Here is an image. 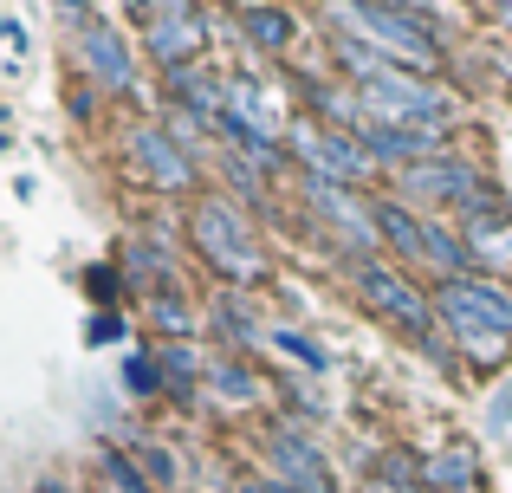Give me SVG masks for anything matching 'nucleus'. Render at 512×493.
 <instances>
[{
	"instance_id": "1",
	"label": "nucleus",
	"mask_w": 512,
	"mask_h": 493,
	"mask_svg": "<svg viewBox=\"0 0 512 493\" xmlns=\"http://www.w3.org/2000/svg\"><path fill=\"white\" fill-rule=\"evenodd\" d=\"M435 312L441 331L454 338V357L474 370H500L512 364V286L487 273H461L435 286Z\"/></svg>"
},
{
	"instance_id": "2",
	"label": "nucleus",
	"mask_w": 512,
	"mask_h": 493,
	"mask_svg": "<svg viewBox=\"0 0 512 493\" xmlns=\"http://www.w3.org/2000/svg\"><path fill=\"white\" fill-rule=\"evenodd\" d=\"M325 13H331V26H338V39H357L376 59L409 65V72H435L441 46H448V33H441L435 20H422V13H409V7H389V0H331Z\"/></svg>"
},
{
	"instance_id": "3",
	"label": "nucleus",
	"mask_w": 512,
	"mask_h": 493,
	"mask_svg": "<svg viewBox=\"0 0 512 493\" xmlns=\"http://www.w3.org/2000/svg\"><path fill=\"white\" fill-rule=\"evenodd\" d=\"M188 241H195V253L208 260V273L227 292H247L266 279V247L253 234V215L240 202H227V195H201L188 208Z\"/></svg>"
},
{
	"instance_id": "4",
	"label": "nucleus",
	"mask_w": 512,
	"mask_h": 493,
	"mask_svg": "<svg viewBox=\"0 0 512 493\" xmlns=\"http://www.w3.org/2000/svg\"><path fill=\"white\" fill-rule=\"evenodd\" d=\"M370 208H376V228H383V241L402 253V266H428V273H435V286H441V279H461V273H467L461 234L441 228L435 215H415L402 195H376Z\"/></svg>"
},
{
	"instance_id": "5",
	"label": "nucleus",
	"mask_w": 512,
	"mask_h": 493,
	"mask_svg": "<svg viewBox=\"0 0 512 493\" xmlns=\"http://www.w3.org/2000/svg\"><path fill=\"white\" fill-rule=\"evenodd\" d=\"M286 156L312 182H338V189H363L376 176V156L363 150L357 130H331V124H312V117H299L286 130Z\"/></svg>"
},
{
	"instance_id": "6",
	"label": "nucleus",
	"mask_w": 512,
	"mask_h": 493,
	"mask_svg": "<svg viewBox=\"0 0 512 493\" xmlns=\"http://www.w3.org/2000/svg\"><path fill=\"white\" fill-rule=\"evenodd\" d=\"M357 292L376 318L415 331V338H435L441 312H435V292H422V279H409V266H389V260H363L357 266Z\"/></svg>"
},
{
	"instance_id": "7",
	"label": "nucleus",
	"mask_w": 512,
	"mask_h": 493,
	"mask_svg": "<svg viewBox=\"0 0 512 493\" xmlns=\"http://www.w3.org/2000/svg\"><path fill=\"white\" fill-rule=\"evenodd\" d=\"M124 163H130V176H137L143 189H163V195H188L201 182L195 156L163 130V117H143V124L124 130Z\"/></svg>"
},
{
	"instance_id": "8",
	"label": "nucleus",
	"mask_w": 512,
	"mask_h": 493,
	"mask_svg": "<svg viewBox=\"0 0 512 493\" xmlns=\"http://www.w3.org/2000/svg\"><path fill=\"white\" fill-rule=\"evenodd\" d=\"M214 39V13L201 0H156V13L143 20V46L163 72H182V65H201Z\"/></svg>"
},
{
	"instance_id": "9",
	"label": "nucleus",
	"mask_w": 512,
	"mask_h": 493,
	"mask_svg": "<svg viewBox=\"0 0 512 493\" xmlns=\"http://www.w3.org/2000/svg\"><path fill=\"white\" fill-rule=\"evenodd\" d=\"M72 59H78V72H85V85H98V91H117V98H124V91L137 85V59H130V39L117 33L104 13H85V20H78V33H72Z\"/></svg>"
},
{
	"instance_id": "10",
	"label": "nucleus",
	"mask_w": 512,
	"mask_h": 493,
	"mask_svg": "<svg viewBox=\"0 0 512 493\" xmlns=\"http://www.w3.org/2000/svg\"><path fill=\"white\" fill-rule=\"evenodd\" d=\"M487 169H480V163H467V156H435V163H415V169H402V176H396V195H402V202H441V208H461V202H474V195L480 189H487Z\"/></svg>"
},
{
	"instance_id": "11",
	"label": "nucleus",
	"mask_w": 512,
	"mask_h": 493,
	"mask_svg": "<svg viewBox=\"0 0 512 493\" xmlns=\"http://www.w3.org/2000/svg\"><path fill=\"white\" fill-rule=\"evenodd\" d=\"M305 208H312V215L325 221V228L338 234L350 253L376 260V241H383V228H376V208L357 202V189H338V182H312V176H305Z\"/></svg>"
},
{
	"instance_id": "12",
	"label": "nucleus",
	"mask_w": 512,
	"mask_h": 493,
	"mask_svg": "<svg viewBox=\"0 0 512 493\" xmlns=\"http://www.w3.org/2000/svg\"><path fill=\"white\" fill-rule=\"evenodd\" d=\"M266 461H273V481H286V487H299V493H331V461H325V448H318V435L273 429Z\"/></svg>"
},
{
	"instance_id": "13",
	"label": "nucleus",
	"mask_w": 512,
	"mask_h": 493,
	"mask_svg": "<svg viewBox=\"0 0 512 493\" xmlns=\"http://www.w3.org/2000/svg\"><path fill=\"white\" fill-rule=\"evenodd\" d=\"M169 98L182 104V111H195L201 124H221L227 117V78L214 72V59L182 65V72H169Z\"/></svg>"
},
{
	"instance_id": "14",
	"label": "nucleus",
	"mask_w": 512,
	"mask_h": 493,
	"mask_svg": "<svg viewBox=\"0 0 512 493\" xmlns=\"http://www.w3.org/2000/svg\"><path fill=\"white\" fill-rule=\"evenodd\" d=\"M461 247H467V266H480L487 279H506L512 273V221H461Z\"/></svg>"
},
{
	"instance_id": "15",
	"label": "nucleus",
	"mask_w": 512,
	"mask_h": 493,
	"mask_svg": "<svg viewBox=\"0 0 512 493\" xmlns=\"http://www.w3.org/2000/svg\"><path fill=\"white\" fill-rule=\"evenodd\" d=\"M422 487H428V493H467V487H480V455H474L467 442L428 455V461H422Z\"/></svg>"
},
{
	"instance_id": "16",
	"label": "nucleus",
	"mask_w": 512,
	"mask_h": 493,
	"mask_svg": "<svg viewBox=\"0 0 512 493\" xmlns=\"http://www.w3.org/2000/svg\"><path fill=\"white\" fill-rule=\"evenodd\" d=\"M208 390L221 396V403L247 409V403H260V396H266V377H253L240 357H214V364H208Z\"/></svg>"
},
{
	"instance_id": "17",
	"label": "nucleus",
	"mask_w": 512,
	"mask_h": 493,
	"mask_svg": "<svg viewBox=\"0 0 512 493\" xmlns=\"http://www.w3.org/2000/svg\"><path fill=\"white\" fill-rule=\"evenodd\" d=\"M156 364H163V383L175 396H195V377L208 383V364L195 357V344L188 338H163V351H156Z\"/></svg>"
},
{
	"instance_id": "18",
	"label": "nucleus",
	"mask_w": 512,
	"mask_h": 493,
	"mask_svg": "<svg viewBox=\"0 0 512 493\" xmlns=\"http://www.w3.org/2000/svg\"><path fill=\"white\" fill-rule=\"evenodd\" d=\"M208 318H214V331H221L234 351H253V344H260V325L247 318V299H240V292H214Z\"/></svg>"
},
{
	"instance_id": "19",
	"label": "nucleus",
	"mask_w": 512,
	"mask_h": 493,
	"mask_svg": "<svg viewBox=\"0 0 512 493\" xmlns=\"http://www.w3.org/2000/svg\"><path fill=\"white\" fill-rule=\"evenodd\" d=\"M124 266H130V279H143V286H150V292H163V286H175V279H169V247L143 241V234H137V241L124 247Z\"/></svg>"
},
{
	"instance_id": "20",
	"label": "nucleus",
	"mask_w": 512,
	"mask_h": 493,
	"mask_svg": "<svg viewBox=\"0 0 512 493\" xmlns=\"http://www.w3.org/2000/svg\"><path fill=\"white\" fill-rule=\"evenodd\" d=\"M150 325L163 331V338H188V331H195V312H188V299L175 286H163V292H150Z\"/></svg>"
},
{
	"instance_id": "21",
	"label": "nucleus",
	"mask_w": 512,
	"mask_h": 493,
	"mask_svg": "<svg viewBox=\"0 0 512 493\" xmlns=\"http://www.w3.org/2000/svg\"><path fill=\"white\" fill-rule=\"evenodd\" d=\"M247 39L266 46V52H286L292 46V20L279 7H247Z\"/></svg>"
},
{
	"instance_id": "22",
	"label": "nucleus",
	"mask_w": 512,
	"mask_h": 493,
	"mask_svg": "<svg viewBox=\"0 0 512 493\" xmlns=\"http://www.w3.org/2000/svg\"><path fill=\"white\" fill-rule=\"evenodd\" d=\"M376 481L396 487V493H415V487H422V461H415L409 448H389V455L376 461Z\"/></svg>"
},
{
	"instance_id": "23",
	"label": "nucleus",
	"mask_w": 512,
	"mask_h": 493,
	"mask_svg": "<svg viewBox=\"0 0 512 493\" xmlns=\"http://www.w3.org/2000/svg\"><path fill=\"white\" fill-rule=\"evenodd\" d=\"M273 344H279L286 357H299L305 370H325V364H331V351H325V344H318V338H305V331H292V325H279V331H273Z\"/></svg>"
},
{
	"instance_id": "24",
	"label": "nucleus",
	"mask_w": 512,
	"mask_h": 493,
	"mask_svg": "<svg viewBox=\"0 0 512 493\" xmlns=\"http://www.w3.org/2000/svg\"><path fill=\"white\" fill-rule=\"evenodd\" d=\"M124 383H130V390H137V396L163 390V370H156V357H150V351H137V357H130V364H124Z\"/></svg>"
},
{
	"instance_id": "25",
	"label": "nucleus",
	"mask_w": 512,
	"mask_h": 493,
	"mask_svg": "<svg viewBox=\"0 0 512 493\" xmlns=\"http://www.w3.org/2000/svg\"><path fill=\"white\" fill-rule=\"evenodd\" d=\"M143 481H150V487L175 481V455H169V448H143Z\"/></svg>"
},
{
	"instance_id": "26",
	"label": "nucleus",
	"mask_w": 512,
	"mask_h": 493,
	"mask_svg": "<svg viewBox=\"0 0 512 493\" xmlns=\"http://www.w3.org/2000/svg\"><path fill=\"white\" fill-rule=\"evenodd\" d=\"M487 435H493V442H500V435H512V383L487 403Z\"/></svg>"
},
{
	"instance_id": "27",
	"label": "nucleus",
	"mask_w": 512,
	"mask_h": 493,
	"mask_svg": "<svg viewBox=\"0 0 512 493\" xmlns=\"http://www.w3.org/2000/svg\"><path fill=\"white\" fill-rule=\"evenodd\" d=\"M389 7H409V13H422V20H448L454 0H389Z\"/></svg>"
},
{
	"instance_id": "28",
	"label": "nucleus",
	"mask_w": 512,
	"mask_h": 493,
	"mask_svg": "<svg viewBox=\"0 0 512 493\" xmlns=\"http://www.w3.org/2000/svg\"><path fill=\"white\" fill-rule=\"evenodd\" d=\"M117 331H124V318H117V312H98L85 338H91V344H104V338H117Z\"/></svg>"
},
{
	"instance_id": "29",
	"label": "nucleus",
	"mask_w": 512,
	"mask_h": 493,
	"mask_svg": "<svg viewBox=\"0 0 512 493\" xmlns=\"http://www.w3.org/2000/svg\"><path fill=\"white\" fill-rule=\"evenodd\" d=\"M0 39H7V46H13V59H20V52H26V26H20V20H7V13H0Z\"/></svg>"
},
{
	"instance_id": "30",
	"label": "nucleus",
	"mask_w": 512,
	"mask_h": 493,
	"mask_svg": "<svg viewBox=\"0 0 512 493\" xmlns=\"http://www.w3.org/2000/svg\"><path fill=\"white\" fill-rule=\"evenodd\" d=\"M85 286H91V299H104V292H117V273H104V266H98V273H91Z\"/></svg>"
},
{
	"instance_id": "31",
	"label": "nucleus",
	"mask_w": 512,
	"mask_h": 493,
	"mask_svg": "<svg viewBox=\"0 0 512 493\" xmlns=\"http://www.w3.org/2000/svg\"><path fill=\"white\" fill-rule=\"evenodd\" d=\"M72 104H78V117H91V104H98V85H78Z\"/></svg>"
},
{
	"instance_id": "32",
	"label": "nucleus",
	"mask_w": 512,
	"mask_h": 493,
	"mask_svg": "<svg viewBox=\"0 0 512 493\" xmlns=\"http://www.w3.org/2000/svg\"><path fill=\"white\" fill-rule=\"evenodd\" d=\"M124 13H130V20H150V13H156V0H124Z\"/></svg>"
},
{
	"instance_id": "33",
	"label": "nucleus",
	"mask_w": 512,
	"mask_h": 493,
	"mask_svg": "<svg viewBox=\"0 0 512 493\" xmlns=\"http://www.w3.org/2000/svg\"><path fill=\"white\" fill-rule=\"evenodd\" d=\"M266 493H299V487H286V481H260Z\"/></svg>"
},
{
	"instance_id": "34",
	"label": "nucleus",
	"mask_w": 512,
	"mask_h": 493,
	"mask_svg": "<svg viewBox=\"0 0 512 493\" xmlns=\"http://www.w3.org/2000/svg\"><path fill=\"white\" fill-rule=\"evenodd\" d=\"M33 493H65V481H39V487H33Z\"/></svg>"
},
{
	"instance_id": "35",
	"label": "nucleus",
	"mask_w": 512,
	"mask_h": 493,
	"mask_svg": "<svg viewBox=\"0 0 512 493\" xmlns=\"http://www.w3.org/2000/svg\"><path fill=\"white\" fill-rule=\"evenodd\" d=\"M363 493H396V487H383V481H370V487H363Z\"/></svg>"
},
{
	"instance_id": "36",
	"label": "nucleus",
	"mask_w": 512,
	"mask_h": 493,
	"mask_svg": "<svg viewBox=\"0 0 512 493\" xmlns=\"http://www.w3.org/2000/svg\"><path fill=\"white\" fill-rule=\"evenodd\" d=\"M59 7H85V0H59Z\"/></svg>"
},
{
	"instance_id": "37",
	"label": "nucleus",
	"mask_w": 512,
	"mask_h": 493,
	"mask_svg": "<svg viewBox=\"0 0 512 493\" xmlns=\"http://www.w3.org/2000/svg\"><path fill=\"white\" fill-rule=\"evenodd\" d=\"M467 493H480V487H467Z\"/></svg>"
}]
</instances>
